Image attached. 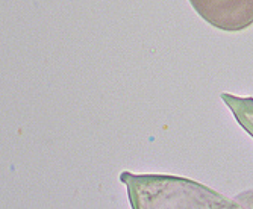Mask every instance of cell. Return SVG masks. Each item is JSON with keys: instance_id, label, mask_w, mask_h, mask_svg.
Wrapping results in <instances>:
<instances>
[{"instance_id": "1", "label": "cell", "mask_w": 253, "mask_h": 209, "mask_svg": "<svg viewBox=\"0 0 253 209\" xmlns=\"http://www.w3.org/2000/svg\"><path fill=\"white\" fill-rule=\"evenodd\" d=\"M133 208H232L215 191L202 185L171 176H133L122 173Z\"/></svg>"}, {"instance_id": "2", "label": "cell", "mask_w": 253, "mask_h": 209, "mask_svg": "<svg viewBox=\"0 0 253 209\" xmlns=\"http://www.w3.org/2000/svg\"><path fill=\"white\" fill-rule=\"evenodd\" d=\"M194 11L210 25L238 32L253 23V0H190Z\"/></svg>"}, {"instance_id": "3", "label": "cell", "mask_w": 253, "mask_h": 209, "mask_svg": "<svg viewBox=\"0 0 253 209\" xmlns=\"http://www.w3.org/2000/svg\"><path fill=\"white\" fill-rule=\"evenodd\" d=\"M223 100L234 111L241 126L253 136V99H240L223 94Z\"/></svg>"}]
</instances>
